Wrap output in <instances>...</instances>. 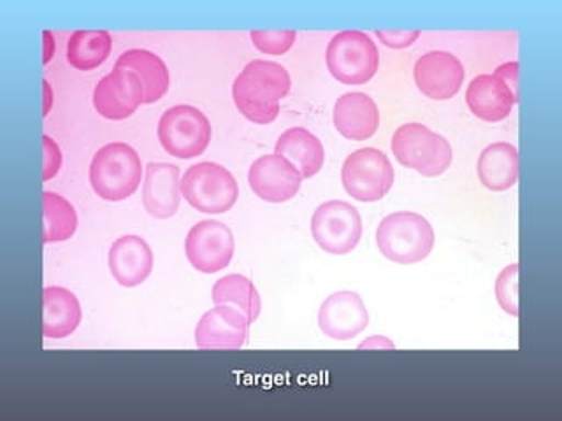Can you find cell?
Returning <instances> with one entry per match:
<instances>
[{
  "mask_svg": "<svg viewBox=\"0 0 562 421\" xmlns=\"http://www.w3.org/2000/svg\"><path fill=\"white\" fill-rule=\"evenodd\" d=\"M327 69L342 84H366L380 66L376 44L360 31H342L334 35L325 53Z\"/></svg>",
  "mask_w": 562,
  "mask_h": 421,
  "instance_id": "5",
  "label": "cell"
},
{
  "mask_svg": "<svg viewBox=\"0 0 562 421\" xmlns=\"http://www.w3.org/2000/svg\"><path fill=\"white\" fill-rule=\"evenodd\" d=\"M518 69H520L518 61H508V64H503V66L497 67L494 76L503 79V81L508 84L512 93L520 101V92H518Z\"/></svg>",
  "mask_w": 562,
  "mask_h": 421,
  "instance_id": "31",
  "label": "cell"
},
{
  "mask_svg": "<svg viewBox=\"0 0 562 421\" xmlns=\"http://www.w3.org/2000/svg\"><path fill=\"white\" fill-rule=\"evenodd\" d=\"M394 180L391 160L376 148L357 149L342 163V186L359 202L382 201L394 186Z\"/></svg>",
  "mask_w": 562,
  "mask_h": 421,
  "instance_id": "8",
  "label": "cell"
},
{
  "mask_svg": "<svg viewBox=\"0 0 562 421\" xmlns=\"http://www.w3.org/2000/svg\"><path fill=\"white\" fill-rule=\"evenodd\" d=\"M413 76L424 95L432 101H448L461 92L465 70L452 53L430 52L418 58Z\"/></svg>",
  "mask_w": 562,
  "mask_h": 421,
  "instance_id": "13",
  "label": "cell"
},
{
  "mask_svg": "<svg viewBox=\"0 0 562 421\" xmlns=\"http://www.w3.org/2000/svg\"><path fill=\"white\" fill-rule=\"evenodd\" d=\"M465 102L476 118L497 123L508 118L518 99L503 79L494 75H480L468 87Z\"/></svg>",
  "mask_w": 562,
  "mask_h": 421,
  "instance_id": "19",
  "label": "cell"
},
{
  "mask_svg": "<svg viewBox=\"0 0 562 421\" xmlns=\"http://www.w3.org/2000/svg\"><path fill=\"white\" fill-rule=\"evenodd\" d=\"M290 87L292 81L285 67L277 61L254 60L234 81V102L246 120L268 125L278 118L280 102Z\"/></svg>",
  "mask_w": 562,
  "mask_h": 421,
  "instance_id": "1",
  "label": "cell"
},
{
  "mask_svg": "<svg viewBox=\"0 0 562 421\" xmlns=\"http://www.w3.org/2000/svg\"><path fill=\"white\" fill-rule=\"evenodd\" d=\"M392 153L401 166L426 178H438L450 169L452 146L422 123H406L392 137Z\"/></svg>",
  "mask_w": 562,
  "mask_h": 421,
  "instance_id": "4",
  "label": "cell"
},
{
  "mask_svg": "<svg viewBox=\"0 0 562 421\" xmlns=\"http://www.w3.org/2000/svg\"><path fill=\"white\" fill-rule=\"evenodd\" d=\"M158 139L167 153L176 158L199 157L211 143V123L193 105H175L158 122Z\"/></svg>",
  "mask_w": 562,
  "mask_h": 421,
  "instance_id": "7",
  "label": "cell"
},
{
  "mask_svg": "<svg viewBox=\"0 0 562 421\" xmlns=\"http://www.w3.org/2000/svg\"><path fill=\"white\" fill-rule=\"evenodd\" d=\"M250 321L234 306H216L202 316L195 329V344L202 350H239L248 339Z\"/></svg>",
  "mask_w": 562,
  "mask_h": 421,
  "instance_id": "14",
  "label": "cell"
},
{
  "mask_svg": "<svg viewBox=\"0 0 562 421\" xmlns=\"http://www.w3.org/2000/svg\"><path fill=\"white\" fill-rule=\"evenodd\" d=\"M44 92H46V105H44V116L49 113V107H52V88H49L48 81L44 79Z\"/></svg>",
  "mask_w": 562,
  "mask_h": 421,
  "instance_id": "33",
  "label": "cell"
},
{
  "mask_svg": "<svg viewBox=\"0 0 562 421\" xmlns=\"http://www.w3.org/2000/svg\"><path fill=\"white\" fill-rule=\"evenodd\" d=\"M44 43H46V53H44V64H48L53 57V34L49 31H44Z\"/></svg>",
  "mask_w": 562,
  "mask_h": 421,
  "instance_id": "32",
  "label": "cell"
},
{
  "mask_svg": "<svg viewBox=\"0 0 562 421\" xmlns=\"http://www.w3.org/2000/svg\"><path fill=\"white\" fill-rule=\"evenodd\" d=\"M480 181L491 192H506L518 181V151L509 143H496L483 149L479 158Z\"/></svg>",
  "mask_w": 562,
  "mask_h": 421,
  "instance_id": "23",
  "label": "cell"
},
{
  "mask_svg": "<svg viewBox=\"0 0 562 421\" xmlns=\"http://www.w3.org/2000/svg\"><path fill=\"white\" fill-rule=\"evenodd\" d=\"M116 69H127L139 76L140 83L145 88V101L143 104H154L166 95L171 87L169 69L162 58L146 49H128L122 53L114 64Z\"/></svg>",
  "mask_w": 562,
  "mask_h": 421,
  "instance_id": "22",
  "label": "cell"
},
{
  "mask_svg": "<svg viewBox=\"0 0 562 421\" xmlns=\"http://www.w3.org/2000/svg\"><path fill=\"white\" fill-rule=\"evenodd\" d=\"M435 241V228L417 213L401 210L378 225V250L391 262L403 265L422 262L432 253Z\"/></svg>",
  "mask_w": 562,
  "mask_h": 421,
  "instance_id": "2",
  "label": "cell"
},
{
  "mask_svg": "<svg viewBox=\"0 0 562 421\" xmlns=\"http://www.w3.org/2000/svg\"><path fill=\"white\" fill-rule=\"evenodd\" d=\"M43 151H44V166H43V181H49L58 174L61 167V151L57 143L52 137L43 136Z\"/></svg>",
  "mask_w": 562,
  "mask_h": 421,
  "instance_id": "29",
  "label": "cell"
},
{
  "mask_svg": "<svg viewBox=\"0 0 562 421\" xmlns=\"http://www.w3.org/2000/svg\"><path fill=\"white\" fill-rule=\"evenodd\" d=\"M184 253L199 272L215 274L224 271L234 257L233 232L215 219H202L190 228L184 239Z\"/></svg>",
  "mask_w": 562,
  "mask_h": 421,
  "instance_id": "10",
  "label": "cell"
},
{
  "mask_svg": "<svg viewBox=\"0 0 562 421\" xmlns=\"http://www.w3.org/2000/svg\"><path fill=\"white\" fill-rule=\"evenodd\" d=\"M248 183L257 197L271 204L289 202L297 195L303 175L286 158L263 155L251 163Z\"/></svg>",
  "mask_w": 562,
  "mask_h": 421,
  "instance_id": "12",
  "label": "cell"
},
{
  "mask_svg": "<svg viewBox=\"0 0 562 421\" xmlns=\"http://www.w3.org/2000/svg\"><path fill=\"white\" fill-rule=\"evenodd\" d=\"M213 303L215 306H234L239 311L245 312L246 318L251 323L257 321L260 315V295L248 277L241 274H228L216 281L213 286Z\"/></svg>",
  "mask_w": 562,
  "mask_h": 421,
  "instance_id": "24",
  "label": "cell"
},
{
  "mask_svg": "<svg viewBox=\"0 0 562 421\" xmlns=\"http://www.w3.org/2000/svg\"><path fill=\"white\" fill-rule=\"evenodd\" d=\"M43 303L44 338H69L70 333L78 329L83 316L76 295L61 286H48L44 288Z\"/></svg>",
  "mask_w": 562,
  "mask_h": 421,
  "instance_id": "20",
  "label": "cell"
},
{
  "mask_svg": "<svg viewBox=\"0 0 562 421\" xmlns=\"http://www.w3.org/2000/svg\"><path fill=\"white\" fill-rule=\"evenodd\" d=\"M376 35L386 48L404 49L417 43L420 31H376Z\"/></svg>",
  "mask_w": 562,
  "mask_h": 421,
  "instance_id": "30",
  "label": "cell"
},
{
  "mask_svg": "<svg viewBox=\"0 0 562 421\" xmlns=\"http://www.w3.org/2000/svg\"><path fill=\"white\" fill-rule=\"evenodd\" d=\"M312 234L316 244L321 246L325 253H351L362 237L359 210L348 202H325L313 215Z\"/></svg>",
  "mask_w": 562,
  "mask_h": 421,
  "instance_id": "9",
  "label": "cell"
},
{
  "mask_svg": "<svg viewBox=\"0 0 562 421\" xmlns=\"http://www.w3.org/2000/svg\"><path fill=\"white\" fill-rule=\"evenodd\" d=\"M369 325L366 304L356 292L330 295L318 311V327L327 338L350 341L364 332Z\"/></svg>",
  "mask_w": 562,
  "mask_h": 421,
  "instance_id": "15",
  "label": "cell"
},
{
  "mask_svg": "<svg viewBox=\"0 0 562 421\" xmlns=\"http://www.w3.org/2000/svg\"><path fill=\"white\" fill-rule=\"evenodd\" d=\"M181 202L180 167L175 163H149L143 184V204L149 216L169 219L178 213Z\"/></svg>",
  "mask_w": 562,
  "mask_h": 421,
  "instance_id": "16",
  "label": "cell"
},
{
  "mask_svg": "<svg viewBox=\"0 0 562 421\" xmlns=\"http://www.w3.org/2000/svg\"><path fill=\"white\" fill-rule=\"evenodd\" d=\"M333 122L342 137L368 140L380 127V111L376 102L366 93H345L334 105Z\"/></svg>",
  "mask_w": 562,
  "mask_h": 421,
  "instance_id": "18",
  "label": "cell"
},
{
  "mask_svg": "<svg viewBox=\"0 0 562 421\" xmlns=\"http://www.w3.org/2000/svg\"><path fill=\"white\" fill-rule=\"evenodd\" d=\"M140 178L139 155L125 143L105 145L90 163V184L102 201L120 202L132 197L139 189Z\"/></svg>",
  "mask_w": 562,
  "mask_h": 421,
  "instance_id": "3",
  "label": "cell"
},
{
  "mask_svg": "<svg viewBox=\"0 0 562 421\" xmlns=\"http://www.w3.org/2000/svg\"><path fill=\"white\" fill-rule=\"evenodd\" d=\"M108 31H76L67 43V60L78 70H92L102 66L111 53Z\"/></svg>",
  "mask_w": 562,
  "mask_h": 421,
  "instance_id": "25",
  "label": "cell"
},
{
  "mask_svg": "<svg viewBox=\"0 0 562 421\" xmlns=\"http://www.w3.org/2000/svg\"><path fill=\"white\" fill-rule=\"evenodd\" d=\"M145 101V88L139 76L127 69L114 67L111 75L99 81L93 90V105L104 118L120 122L136 113Z\"/></svg>",
  "mask_w": 562,
  "mask_h": 421,
  "instance_id": "11",
  "label": "cell"
},
{
  "mask_svg": "<svg viewBox=\"0 0 562 421\" xmlns=\"http://www.w3.org/2000/svg\"><path fill=\"white\" fill-rule=\"evenodd\" d=\"M44 244L64 242L75 236L78 215L72 204L58 193H43Z\"/></svg>",
  "mask_w": 562,
  "mask_h": 421,
  "instance_id": "26",
  "label": "cell"
},
{
  "mask_svg": "<svg viewBox=\"0 0 562 421\" xmlns=\"http://www.w3.org/2000/svg\"><path fill=\"white\" fill-rule=\"evenodd\" d=\"M181 195L193 209L206 215H222L233 209L239 197V189L225 167L202 162L184 172Z\"/></svg>",
  "mask_w": 562,
  "mask_h": 421,
  "instance_id": "6",
  "label": "cell"
},
{
  "mask_svg": "<svg viewBox=\"0 0 562 421\" xmlns=\"http://www.w3.org/2000/svg\"><path fill=\"white\" fill-rule=\"evenodd\" d=\"M277 155L286 158L301 172L303 180H310L318 174L325 162L321 139L301 127L289 128L281 134L277 143Z\"/></svg>",
  "mask_w": 562,
  "mask_h": 421,
  "instance_id": "21",
  "label": "cell"
},
{
  "mask_svg": "<svg viewBox=\"0 0 562 421\" xmlns=\"http://www.w3.org/2000/svg\"><path fill=\"white\" fill-rule=\"evenodd\" d=\"M496 297L505 312L518 316V265L512 263L496 281Z\"/></svg>",
  "mask_w": 562,
  "mask_h": 421,
  "instance_id": "27",
  "label": "cell"
},
{
  "mask_svg": "<svg viewBox=\"0 0 562 421\" xmlns=\"http://www.w3.org/2000/svg\"><path fill=\"white\" fill-rule=\"evenodd\" d=\"M255 48L266 55H283L297 39L295 31H254L250 34Z\"/></svg>",
  "mask_w": 562,
  "mask_h": 421,
  "instance_id": "28",
  "label": "cell"
},
{
  "mask_svg": "<svg viewBox=\"0 0 562 421\" xmlns=\"http://www.w3.org/2000/svg\"><path fill=\"white\" fill-rule=\"evenodd\" d=\"M110 271L119 285L134 288L148 280L154 271V253L148 242L139 236H123L110 250Z\"/></svg>",
  "mask_w": 562,
  "mask_h": 421,
  "instance_id": "17",
  "label": "cell"
}]
</instances>
